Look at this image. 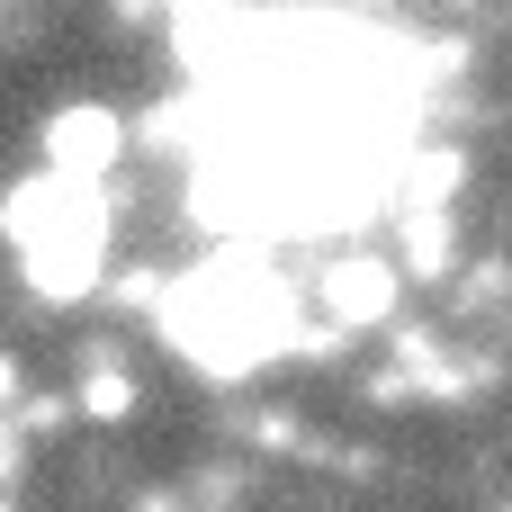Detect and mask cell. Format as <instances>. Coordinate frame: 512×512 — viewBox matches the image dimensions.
<instances>
[{
  "mask_svg": "<svg viewBox=\"0 0 512 512\" xmlns=\"http://www.w3.org/2000/svg\"><path fill=\"white\" fill-rule=\"evenodd\" d=\"M162 333H171L180 360H198L216 378H243L288 342V288L261 270V252H234V261L162 288Z\"/></svg>",
  "mask_w": 512,
  "mask_h": 512,
  "instance_id": "1",
  "label": "cell"
},
{
  "mask_svg": "<svg viewBox=\"0 0 512 512\" xmlns=\"http://www.w3.org/2000/svg\"><path fill=\"white\" fill-rule=\"evenodd\" d=\"M0 234L18 243L36 297H81L99 279V252H108V207H99V189H72V180L45 171V180H18L9 189Z\"/></svg>",
  "mask_w": 512,
  "mask_h": 512,
  "instance_id": "2",
  "label": "cell"
},
{
  "mask_svg": "<svg viewBox=\"0 0 512 512\" xmlns=\"http://www.w3.org/2000/svg\"><path fill=\"white\" fill-rule=\"evenodd\" d=\"M117 153H126V126H117L108 108H63V117L45 126V171L72 180V189H90Z\"/></svg>",
  "mask_w": 512,
  "mask_h": 512,
  "instance_id": "3",
  "label": "cell"
},
{
  "mask_svg": "<svg viewBox=\"0 0 512 512\" xmlns=\"http://www.w3.org/2000/svg\"><path fill=\"white\" fill-rule=\"evenodd\" d=\"M387 306H396V270L378 252H351V261L324 270V315L333 324H387Z\"/></svg>",
  "mask_w": 512,
  "mask_h": 512,
  "instance_id": "4",
  "label": "cell"
},
{
  "mask_svg": "<svg viewBox=\"0 0 512 512\" xmlns=\"http://www.w3.org/2000/svg\"><path fill=\"white\" fill-rule=\"evenodd\" d=\"M405 261H414L423 279H441V270H450V216H414V225H405Z\"/></svg>",
  "mask_w": 512,
  "mask_h": 512,
  "instance_id": "5",
  "label": "cell"
},
{
  "mask_svg": "<svg viewBox=\"0 0 512 512\" xmlns=\"http://www.w3.org/2000/svg\"><path fill=\"white\" fill-rule=\"evenodd\" d=\"M81 405H90L99 423H126V414H135V378H117V369H99V378L81 387Z\"/></svg>",
  "mask_w": 512,
  "mask_h": 512,
  "instance_id": "6",
  "label": "cell"
},
{
  "mask_svg": "<svg viewBox=\"0 0 512 512\" xmlns=\"http://www.w3.org/2000/svg\"><path fill=\"white\" fill-rule=\"evenodd\" d=\"M9 387H18V378H9V360H0V396H9Z\"/></svg>",
  "mask_w": 512,
  "mask_h": 512,
  "instance_id": "7",
  "label": "cell"
}]
</instances>
